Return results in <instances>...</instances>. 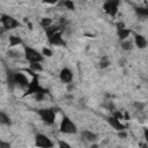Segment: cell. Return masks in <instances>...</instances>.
I'll return each instance as SVG.
<instances>
[{"label":"cell","mask_w":148,"mask_h":148,"mask_svg":"<svg viewBox=\"0 0 148 148\" xmlns=\"http://www.w3.org/2000/svg\"><path fill=\"white\" fill-rule=\"evenodd\" d=\"M24 58L30 62V64H34V62H42L43 60V54L40 52H38L37 50L32 49V47H29V46H25L24 47Z\"/></svg>","instance_id":"6da1fadb"},{"label":"cell","mask_w":148,"mask_h":148,"mask_svg":"<svg viewBox=\"0 0 148 148\" xmlns=\"http://www.w3.org/2000/svg\"><path fill=\"white\" fill-rule=\"evenodd\" d=\"M59 130H60L61 133H65V134H74V133H76L75 124L66 116L62 118V120L60 123V126H59Z\"/></svg>","instance_id":"7a4b0ae2"},{"label":"cell","mask_w":148,"mask_h":148,"mask_svg":"<svg viewBox=\"0 0 148 148\" xmlns=\"http://www.w3.org/2000/svg\"><path fill=\"white\" fill-rule=\"evenodd\" d=\"M39 117L46 125H52L56 121V113L52 109H39L38 111Z\"/></svg>","instance_id":"3957f363"},{"label":"cell","mask_w":148,"mask_h":148,"mask_svg":"<svg viewBox=\"0 0 148 148\" xmlns=\"http://www.w3.org/2000/svg\"><path fill=\"white\" fill-rule=\"evenodd\" d=\"M35 145L38 148H52L53 147V142L51 141V139L42 133L35 136Z\"/></svg>","instance_id":"277c9868"},{"label":"cell","mask_w":148,"mask_h":148,"mask_svg":"<svg viewBox=\"0 0 148 148\" xmlns=\"http://www.w3.org/2000/svg\"><path fill=\"white\" fill-rule=\"evenodd\" d=\"M1 23H2V28L6 30H12L15 29L20 25V22L16 21L14 17L8 16V15H2L1 16Z\"/></svg>","instance_id":"5b68a950"},{"label":"cell","mask_w":148,"mask_h":148,"mask_svg":"<svg viewBox=\"0 0 148 148\" xmlns=\"http://www.w3.org/2000/svg\"><path fill=\"white\" fill-rule=\"evenodd\" d=\"M118 6H119V1L117 0H109L106 2H104V10L106 14H109L110 16H114L118 13Z\"/></svg>","instance_id":"8992f818"},{"label":"cell","mask_w":148,"mask_h":148,"mask_svg":"<svg viewBox=\"0 0 148 148\" xmlns=\"http://www.w3.org/2000/svg\"><path fill=\"white\" fill-rule=\"evenodd\" d=\"M40 88H42V87L39 86L38 76H37V74H36V75H34V76H32V80L30 81L29 87L27 88V91H25V94H24V95H32V94H36L37 91H39V89H40Z\"/></svg>","instance_id":"52a82bcc"},{"label":"cell","mask_w":148,"mask_h":148,"mask_svg":"<svg viewBox=\"0 0 148 148\" xmlns=\"http://www.w3.org/2000/svg\"><path fill=\"white\" fill-rule=\"evenodd\" d=\"M106 120H108L109 125H110L112 128H114L116 131H118V132H120V131H125V128H126V126H125V125H124L119 119L114 118L113 116L108 117V118H106Z\"/></svg>","instance_id":"ba28073f"},{"label":"cell","mask_w":148,"mask_h":148,"mask_svg":"<svg viewBox=\"0 0 148 148\" xmlns=\"http://www.w3.org/2000/svg\"><path fill=\"white\" fill-rule=\"evenodd\" d=\"M59 76H60V80H61L64 83H71L72 80H73V73H72V71H71L69 68H67V67H65V68H62V69L60 71Z\"/></svg>","instance_id":"9c48e42d"},{"label":"cell","mask_w":148,"mask_h":148,"mask_svg":"<svg viewBox=\"0 0 148 148\" xmlns=\"http://www.w3.org/2000/svg\"><path fill=\"white\" fill-rule=\"evenodd\" d=\"M14 83H16V84H18V86H21V87H29V83L30 82H28V79H27V76L24 75V74H22V73H15L14 74Z\"/></svg>","instance_id":"30bf717a"},{"label":"cell","mask_w":148,"mask_h":148,"mask_svg":"<svg viewBox=\"0 0 148 148\" xmlns=\"http://www.w3.org/2000/svg\"><path fill=\"white\" fill-rule=\"evenodd\" d=\"M49 38V42H50V44H52V45H65L66 43H65V40L62 39V37H61V32H57V34H54V35H52V36H50V37H47Z\"/></svg>","instance_id":"8fae6325"},{"label":"cell","mask_w":148,"mask_h":148,"mask_svg":"<svg viewBox=\"0 0 148 148\" xmlns=\"http://www.w3.org/2000/svg\"><path fill=\"white\" fill-rule=\"evenodd\" d=\"M134 43H135V46H138L139 49H145V47L148 45L147 39H146L142 35H135V37H134Z\"/></svg>","instance_id":"7c38bea8"},{"label":"cell","mask_w":148,"mask_h":148,"mask_svg":"<svg viewBox=\"0 0 148 148\" xmlns=\"http://www.w3.org/2000/svg\"><path fill=\"white\" fill-rule=\"evenodd\" d=\"M81 135H82V138L84 140H87L89 142H95L97 140V135L94 132H91V131H82Z\"/></svg>","instance_id":"4fadbf2b"},{"label":"cell","mask_w":148,"mask_h":148,"mask_svg":"<svg viewBox=\"0 0 148 148\" xmlns=\"http://www.w3.org/2000/svg\"><path fill=\"white\" fill-rule=\"evenodd\" d=\"M130 34H131V30L127 29V28H125V29H121V30L118 31V37H119L120 40L124 42V40H126V38L130 36Z\"/></svg>","instance_id":"5bb4252c"},{"label":"cell","mask_w":148,"mask_h":148,"mask_svg":"<svg viewBox=\"0 0 148 148\" xmlns=\"http://www.w3.org/2000/svg\"><path fill=\"white\" fill-rule=\"evenodd\" d=\"M29 69L31 72H34L35 74H37V73H39V72L43 71V66L39 62H34V64H30L29 65Z\"/></svg>","instance_id":"9a60e30c"},{"label":"cell","mask_w":148,"mask_h":148,"mask_svg":"<svg viewBox=\"0 0 148 148\" xmlns=\"http://www.w3.org/2000/svg\"><path fill=\"white\" fill-rule=\"evenodd\" d=\"M22 44V39L17 36H9V45L10 46H16Z\"/></svg>","instance_id":"2e32d148"},{"label":"cell","mask_w":148,"mask_h":148,"mask_svg":"<svg viewBox=\"0 0 148 148\" xmlns=\"http://www.w3.org/2000/svg\"><path fill=\"white\" fill-rule=\"evenodd\" d=\"M40 25L44 28V29H47L49 27L52 25V20L50 17H43L40 20Z\"/></svg>","instance_id":"e0dca14e"},{"label":"cell","mask_w":148,"mask_h":148,"mask_svg":"<svg viewBox=\"0 0 148 148\" xmlns=\"http://www.w3.org/2000/svg\"><path fill=\"white\" fill-rule=\"evenodd\" d=\"M135 12H136L138 15H140V16H142V17L148 16V7H147V8H146V7H138V8L135 9Z\"/></svg>","instance_id":"ac0fdd59"},{"label":"cell","mask_w":148,"mask_h":148,"mask_svg":"<svg viewBox=\"0 0 148 148\" xmlns=\"http://www.w3.org/2000/svg\"><path fill=\"white\" fill-rule=\"evenodd\" d=\"M0 120H1V124L10 125V119H9V117L5 112H0Z\"/></svg>","instance_id":"d6986e66"},{"label":"cell","mask_w":148,"mask_h":148,"mask_svg":"<svg viewBox=\"0 0 148 148\" xmlns=\"http://www.w3.org/2000/svg\"><path fill=\"white\" fill-rule=\"evenodd\" d=\"M121 47H123L124 50H132V49H133V43L130 42V40H124V42L121 43Z\"/></svg>","instance_id":"ffe728a7"},{"label":"cell","mask_w":148,"mask_h":148,"mask_svg":"<svg viewBox=\"0 0 148 148\" xmlns=\"http://www.w3.org/2000/svg\"><path fill=\"white\" fill-rule=\"evenodd\" d=\"M109 65H110L109 58H108V57H103V58L101 59V62H99V67H101V68H105V67H108Z\"/></svg>","instance_id":"44dd1931"},{"label":"cell","mask_w":148,"mask_h":148,"mask_svg":"<svg viewBox=\"0 0 148 148\" xmlns=\"http://www.w3.org/2000/svg\"><path fill=\"white\" fill-rule=\"evenodd\" d=\"M58 147L59 148H72V146L68 142H66L65 140H59L58 141Z\"/></svg>","instance_id":"7402d4cb"},{"label":"cell","mask_w":148,"mask_h":148,"mask_svg":"<svg viewBox=\"0 0 148 148\" xmlns=\"http://www.w3.org/2000/svg\"><path fill=\"white\" fill-rule=\"evenodd\" d=\"M42 54L45 56V57H51L52 56V51L50 49H47V47H44L43 51H42Z\"/></svg>","instance_id":"603a6c76"},{"label":"cell","mask_w":148,"mask_h":148,"mask_svg":"<svg viewBox=\"0 0 148 148\" xmlns=\"http://www.w3.org/2000/svg\"><path fill=\"white\" fill-rule=\"evenodd\" d=\"M64 6L67 7L68 9H71V10L74 9V2H73V1H65V2H64Z\"/></svg>","instance_id":"cb8c5ba5"},{"label":"cell","mask_w":148,"mask_h":148,"mask_svg":"<svg viewBox=\"0 0 148 148\" xmlns=\"http://www.w3.org/2000/svg\"><path fill=\"white\" fill-rule=\"evenodd\" d=\"M113 117H114V118H117V119H119L120 121H121V120H123V118H124L123 113H121V112H118V111H116V112L113 113Z\"/></svg>","instance_id":"d4e9b609"},{"label":"cell","mask_w":148,"mask_h":148,"mask_svg":"<svg viewBox=\"0 0 148 148\" xmlns=\"http://www.w3.org/2000/svg\"><path fill=\"white\" fill-rule=\"evenodd\" d=\"M143 106H145V105H143L142 103H139V102H135V103H134V108H135L136 110H139V111H141V110L143 109Z\"/></svg>","instance_id":"484cf974"},{"label":"cell","mask_w":148,"mask_h":148,"mask_svg":"<svg viewBox=\"0 0 148 148\" xmlns=\"http://www.w3.org/2000/svg\"><path fill=\"white\" fill-rule=\"evenodd\" d=\"M0 148H10V143H9V142L1 141V142H0Z\"/></svg>","instance_id":"4316f807"},{"label":"cell","mask_w":148,"mask_h":148,"mask_svg":"<svg viewBox=\"0 0 148 148\" xmlns=\"http://www.w3.org/2000/svg\"><path fill=\"white\" fill-rule=\"evenodd\" d=\"M118 136H119L120 139H124V138H126V136H127V134H126V132H125V131H120V132H118Z\"/></svg>","instance_id":"83f0119b"},{"label":"cell","mask_w":148,"mask_h":148,"mask_svg":"<svg viewBox=\"0 0 148 148\" xmlns=\"http://www.w3.org/2000/svg\"><path fill=\"white\" fill-rule=\"evenodd\" d=\"M143 136H145L146 143L148 145V128H145V131H143Z\"/></svg>","instance_id":"f1b7e54d"},{"label":"cell","mask_w":148,"mask_h":148,"mask_svg":"<svg viewBox=\"0 0 148 148\" xmlns=\"http://www.w3.org/2000/svg\"><path fill=\"white\" fill-rule=\"evenodd\" d=\"M117 28H118V31H119L121 29H125V25H124V23H118L117 24Z\"/></svg>","instance_id":"f546056e"},{"label":"cell","mask_w":148,"mask_h":148,"mask_svg":"<svg viewBox=\"0 0 148 148\" xmlns=\"http://www.w3.org/2000/svg\"><path fill=\"white\" fill-rule=\"evenodd\" d=\"M142 148H148V145H147V143H145V145H142Z\"/></svg>","instance_id":"4dcf8cb0"},{"label":"cell","mask_w":148,"mask_h":148,"mask_svg":"<svg viewBox=\"0 0 148 148\" xmlns=\"http://www.w3.org/2000/svg\"><path fill=\"white\" fill-rule=\"evenodd\" d=\"M90 148H97V145H91V147Z\"/></svg>","instance_id":"1f68e13d"}]
</instances>
